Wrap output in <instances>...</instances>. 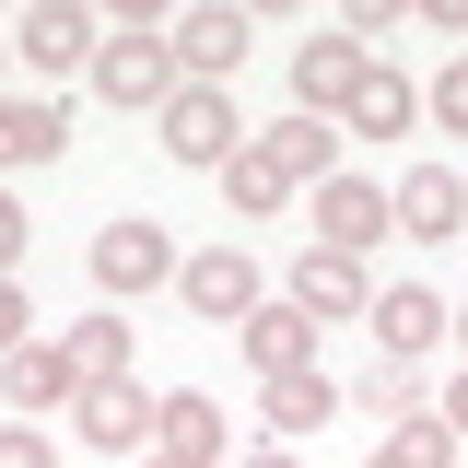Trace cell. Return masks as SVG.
<instances>
[{"mask_svg":"<svg viewBox=\"0 0 468 468\" xmlns=\"http://www.w3.org/2000/svg\"><path fill=\"white\" fill-rule=\"evenodd\" d=\"M24 340H36V304H24V292L0 282V363H12V351H24Z\"/></svg>","mask_w":468,"mask_h":468,"instance_id":"cell-24","label":"cell"},{"mask_svg":"<svg viewBox=\"0 0 468 468\" xmlns=\"http://www.w3.org/2000/svg\"><path fill=\"white\" fill-rule=\"evenodd\" d=\"M433 421H445V433H468V363L445 375V399H433Z\"/></svg>","mask_w":468,"mask_h":468,"instance_id":"cell-26","label":"cell"},{"mask_svg":"<svg viewBox=\"0 0 468 468\" xmlns=\"http://www.w3.org/2000/svg\"><path fill=\"white\" fill-rule=\"evenodd\" d=\"M153 129H165L176 165H199V176H223L234 153H246V117H234V94H211V82H176V106L153 117Z\"/></svg>","mask_w":468,"mask_h":468,"instance_id":"cell-2","label":"cell"},{"mask_svg":"<svg viewBox=\"0 0 468 468\" xmlns=\"http://www.w3.org/2000/svg\"><path fill=\"white\" fill-rule=\"evenodd\" d=\"M141 468H176V457H141Z\"/></svg>","mask_w":468,"mask_h":468,"instance_id":"cell-31","label":"cell"},{"mask_svg":"<svg viewBox=\"0 0 468 468\" xmlns=\"http://www.w3.org/2000/svg\"><path fill=\"white\" fill-rule=\"evenodd\" d=\"M246 12H176L165 48H176V82H211V94H234V70H246Z\"/></svg>","mask_w":468,"mask_h":468,"instance_id":"cell-5","label":"cell"},{"mask_svg":"<svg viewBox=\"0 0 468 468\" xmlns=\"http://www.w3.org/2000/svg\"><path fill=\"white\" fill-rule=\"evenodd\" d=\"M234 340H246V363H258V387H270V375H304V363H316V316H292L282 292H270V304H258V316H246Z\"/></svg>","mask_w":468,"mask_h":468,"instance_id":"cell-17","label":"cell"},{"mask_svg":"<svg viewBox=\"0 0 468 468\" xmlns=\"http://www.w3.org/2000/svg\"><path fill=\"white\" fill-rule=\"evenodd\" d=\"M0 399L24 410V421H48V410L82 399V363H70V340H24L12 363H0Z\"/></svg>","mask_w":468,"mask_h":468,"instance_id":"cell-12","label":"cell"},{"mask_svg":"<svg viewBox=\"0 0 468 468\" xmlns=\"http://www.w3.org/2000/svg\"><path fill=\"white\" fill-rule=\"evenodd\" d=\"M445 340H457V351H468V316H445Z\"/></svg>","mask_w":468,"mask_h":468,"instance_id":"cell-28","label":"cell"},{"mask_svg":"<svg viewBox=\"0 0 468 468\" xmlns=\"http://www.w3.org/2000/svg\"><path fill=\"white\" fill-rule=\"evenodd\" d=\"M363 70H375V58L351 48L340 24H316V36L292 48V117H340V106H351V82H363Z\"/></svg>","mask_w":468,"mask_h":468,"instance_id":"cell-8","label":"cell"},{"mask_svg":"<svg viewBox=\"0 0 468 468\" xmlns=\"http://www.w3.org/2000/svg\"><path fill=\"white\" fill-rule=\"evenodd\" d=\"M94 48H106V24H94L82 0H36V12L12 24V58H24V70H48V82L94 70Z\"/></svg>","mask_w":468,"mask_h":468,"instance_id":"cell-3","label":"cell"},{"mask_svg":"<svg viewBox=\"0 0 468 468\" xmlns=\"http://www.w3.org/2000/svg\"><path fill=\"white\" fill-rule=\"evenodd\" d=\"M70 421H82V445H94V457H141V445H153V399H141L129 375H117V387H82Z\"/></svg>","mask_w":468,"mask_h":468,"instance_id":"cell-14","label":"cell"},{"mask_svg":"<svg viewBox=\"0 0 468 468\" xmlns=\"http://www.w3.org/2000/svg\"><path fill=\"white\" fill-rule=\"evenodd\" d=\"M153 282H176V234L153 211H129V223L94 234V292H153Z\"/></svg>","mask_w":468,"mask_h":468,"instance_id":"cell-7","label":"cell"},{"mask_svg":"<svg viewBox=\"0 0 468 468\" xmlns=\"http://www.w3.org/2000/svg\"><path fill=\"white\" fill-rule=\"evenodd\" d=\"M340 129H351V141H410V129H421V94H410V70H387V58H375V70L351 82Z\"/></svg>","mask_w":468,"mask_h":468,"instance_id":"cell-16","label":"cell"},{"mask_svg":"<svg viewBox=\"0 0 468 468\" xmlns=\"http://www.w3.org/2000/svg\"><path fill=\"white\" fill-rule=\"evenodd\" d=\"M12 258H24V199L0 187V282H12Z\"/></svg>","mask_w":468,"mask_h":468,"instance_id":"cell-25","label":"cell"},{"mask_svg":"<svg viewBox=\"0 0 468 468\" xmlns=\"http://www.w3.org/2000/svg\"><path fill=\"white\" fill-rule=\"evenodd\" d=\"M0 468H58V445L36 433V421H0Z\"/></svg>","mask_w":468,"mask_h":468,"instance_id":"cell-23","label":"cell"},{"mask_svg":"<svg viewBox=\"0 0 468 468\" xmlns=\"http://www.w3.org/2000/svg\"><path fill=\"white\" fill-rule=\"evenodd\" d=\"M421 117H433L445 141H468V58H445V70L421 82Z\"/></svg>","mask_w":468,"mask_h":468,"instance_id":"cell-22","label":"cell"},{"mask_svg":"<svg viewBox=\"0 0 468 468\" xmlns=\"http://www.w3.org/2000/svg\"><path fill=\"white\" fill-rule=\"evenodd\" d=\"M0 70H12V36H0Z\"/></svg>","mask_w":468,"mask_h":468,"instance_id":"cell-30","label":"cell"},{"mask_svg":"<svg viewBox=\"0 0 468 468\" xmlns=\"http://www.w3.org/2000/svg\"><path fill=\"white\" fill-rule=\"evenodd\" d=\"M246 468H292V457H282V445H258V457H246Z\"/></svg>","mask_w":468,"mask_h":468,"instance_id":"cell-27","label":"cell"},{"mask_svg":"<svg viewBox=\"0 0 468 468\" xmlns=\"http://www.w3.org/2000/svg\"><path fill=\"white\" fill-rule=\"evenodd\" d=\"M270 433H316V421H340V375L328 363H304V375H270Z\"/></svg>","mask_w":468,"mask_h":468,"instance_id":"cell-19","label":"cell"},{"mask_svg":"<svg viewBox=\"0 0 468 468\" xmlns=\"http://www.w3.org/2000/svg\"><path fill=\"white\" fill-rule=\"evenodd\" d=\"M58 153H70V106L58 94H0V176L58 165Z\"/></svg>","mask_w":468,"mask_h":468,"instance_id":"cell-15","label":"cell"},{"mask_svg":"<svg viewBox=\"0 0 468 468\" xmlns=\"http://www.w3.org/2000/svg\"><path fill=\"white\" fill-rule=\"evenodd\" d=\"M292 316H316V328H351L363 304H375V282H363V258H340V246H304L292 258V282H282Z\"/></svg>","mask_w":468,"mask_h":468,"instance_id":"cell-6","label":"cell"},{"mask_svg":"<svg viewBox=\"0 0 468 468\" xmlns=\"http://www.w3.org/2000/svg\"><path fill=\"white\" fill-rule=\"evenodd\" d=\"M223 399L211 387H176V399H153V457H176V468H223Z\"/></svg>","mask_w":468,"mask_h":468,"instance_id":"cell-11","label":"cell"},{"mask_svg":"<svg viewBox=\"0 0 468 468\" xmlns=\"http://www.w3.org/2000/svg\"><path fill=\"white\" fill-rule=\"evenodd\" d=\"M375 468H421V457H399V445H387V457H375Z\"/></svg>","mask_w":468,"mask_h":468,"instance_id":"cell-29","label":"cell"},{"mask_svg":"<svg viewBox=\"0 0 468 468\" xmlns=\"http://www.w3.org/2000/svg\"><path fill=\"white\" fill-rule=\"evenodd\" d=\"M176 292H187L211 328H246V316L270 304V282H258V258H246V246H199V258H176Z\"/></svg>","mask_w":468,"mask_h":468,"instance_id":"cell-4","label":"cell"},{"mask_svg":"<svg viewBox=\"0 0 468 468\" xmlns=\"http://www.w3.org/2000/svg\"><path fill=\"white\" fill-rule=\"evenodd\" d=\"M363 328H375V351H387V363H421V351L445 340V304H433L421 282H375V304H363Z\"/></svg>","mask_w":468,"mask_h":468,"instance_id":"cell-13","label":"cell"},{"mask_svg":"<svg viewBox=\"0 0 468 468\" xmlns=\"http://www.w3.org/2000/svg\"><path fill=\"white\" fill-rule=\"evenodd\" d=\"M82 82H94L106 106H129V117H165V106H176V48H165V24H117Z\"/></svg>","mask_w":468,"mask_h":468,"instance_id":"cell-1","label":"cell"},{"mask_svg":"<svg viewBox=\"0 0 468 468\" xmlns=\"http://www.w3.org/2000/svg\"><path fill=\"white\" fill-rule=\"evenodd\" d=\"M387 223H399V234H421V246L468 234V176H457V165H410L399 187H387Z\"/></svg>","mask_w":468,"mask_h":468,"instance_id":"cell-9","label":"cell"},{"mask_svg":"<svg viewBox=\"0 0 468 468\" xmlns=\"http://www.w3.org/2000/svg\"><path fill=\"white\" fill-rule=\"evenodd\" d=\"M70 363H82V387H117L129 375V316H82L70 328Z\"/></svg>","mask_w":468,"mask_h":468,"instance_id":"cell-21","label":"cell"},{"mask_svg":"<svg viewBox=\"0 0 468 468\" xmlns=\"http://www.w3.org/2000/svg\"><path fill=\"white\" fill-rule=\"evenodd\" d=\"M270 165H282V187H328L340 176V141H328V117H282V129H246Z\"/></svg>","mask_w":468,"mask_h":468,"instance_id":"cell-18","label":"cell"},{"mask_svg":"<svg viewBox=\"0 0 468 468\" xmlns=\"http://www.w3.org/2000/svg\"><path fill=\"white\" fill-rule=\"evenodd\" d=\"M211 187H223V211H234V223H270V211L292 199V187H282V165H270L258 141H246V153H234V165L211 176Z\"/></svg>","mask_w":468,"mask_h":468,"instance_id":"cell-20","label":"cell"},{"mask_svg":"<svg viewBox=\"0 0 468 468\" xmlns=\"http://www.w3.org/2000/svg\"><path fill=\"white\" fill-rule=\"evenodd\" d=\"M387 187H375V176H328V187H316V246H340V258H363V246H387Z\"/></svg>","mask_w":468,"mask_h":468,"instance_id":"cell-10","label":"cell"}]
</instances>
